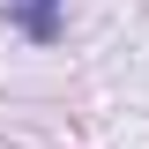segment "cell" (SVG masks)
<instances>
[{"mask_svg":"<svg viewBox=\"0 0 149 149\" xmlns=\"http://www.w3.org/2000/svg\"><path fill=\"white\" fill-rule=\"evenodd\" d=\"M8 22H15L30 45H52V37H60V0H15Z\"/></svg>","mask_w":149,"mask_h":149,"instance_id":"cell-1","label":"cell"}]
</instances>
